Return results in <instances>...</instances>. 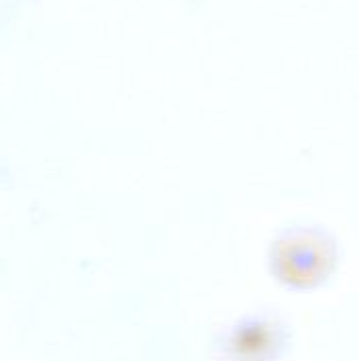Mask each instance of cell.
<instances>
[{
  "label": "cell",
  "mask_w": 359,
  "mask_h": 361,
  "mask_svg": "<svg viewBox=\"0 0 359 361\" xmlns=\"http://www.w3.org/2000/svg\"><path fill=\"white\" fill-rule=\"evenodd\" d=\"M271 273L294 290H313L330 279L339 264L336 241L317 226H294L271 245Z\"/></svg>",
  "instance_id": "1"
},
{
  "label": "cell",
  "mask_w": 359,
  "mask_h": 361,
  "mask_svg": "<svg viewBox=\"0 0 359 361\" xmlns=\"http://www.w3.org/2000/svg\"><path fill=\"white\" fill-rule=\"evenodd\" d=\"M288 330L279 317L260 313L245 317L222 334L218 347L220 361H275L284 351Z\"/></svg>",
  "instance_id": "2"
}]
</instances>
